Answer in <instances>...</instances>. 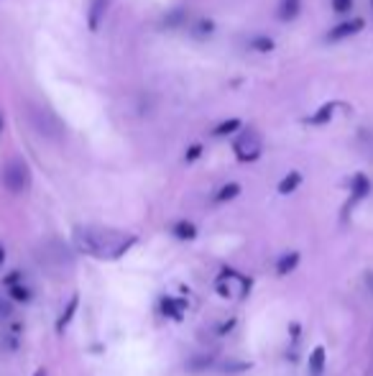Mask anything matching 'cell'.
I'll return each mask as SVG.
<instances>
[{
	"label": "cell",
	"instance_id": "obj_1",
	"mask_svg": "<svg viewBox=\"0 0 373 376\" xmlns=\"http://www.w3.org/2000/svg\"><path fill=\"white\" fill-rule=\"evenodd\" d=\"M74 246L82 254L95 256V259H118L126 254L136 243L133 235H123L110 228H92V226H79L74 228Z\"/></svg>",
	"mask_w": 373,
	"mask_h": 376
},
{
	"label": "cell",
	"instance_id": "obj_2",
	"mask_svg": "<svg viewBox=\"0 0 373 376\" xmlns=\"http://www.w3.org/2000/svg\"><path fill=\"white\" fill-rule=\"evenodd\" d=\"M26 115H29L31 126H34L44 138H51V141L62 138L64 126H62V121H59L57 115L51 113L49 108L39 105V103H26Z\"/></svg>",
	"mask_w": 373,
	"mask_h": 376
},
{
	"label": "cell",
	"instance_id": "obj_3",
	"mask_svg": "<svg viewBox=\"0 0 373 376\" xmlns=\"http://www.w3.org/2000/svg\"><path fill=\"white\" fill-rule=\"evenodd\" d=\"M3 185L11 192H26L31 187V171L26 167V162L21 159H11V162L3 167Z\"/></svg>",
	"mask_w": 373,
	"mask_h": 376
},
{
	"label": "cell",
	"instance_id": "obj_4",
	"mask_svg": "<svg viewBox=\"0 0 373 376\" xmlns=\"http://www.w3.org/2000/svg\"><path fill=\"white\" fill-rule=\"evenodd\" d=\"M233 151L238 162H256L261 157V138L256 134H243L240 138H235Z\"/></svg>",
	"mask_w": 373,
	"mask_h": 376
},
{
	"label": "cell",
	"instance_id": "obj_5",
	"mask_svg": "<svg viewBox=\"0 0 373 376\" xmlns=\"http://www.w3.org/2000/svg\"><path fill=\"white\" fill-rule=\"evenodd\" d=\"M363 26H366V21L363 18H348V21H343V23H338L335 29L327 34V41H343V39H351V36H355V34H360L363 31Z\"/></svg>",
	"mask_w": 373,
	"mask_h": 376
},
{
	"label": "cell",
	"instance_id": "obj_6",
	"mask_svg": "<svg viewBox=\"0 0 373 376\" xmlns=\"http://www.w3.org/2000/svg\"><path fill=\"white\" fill-rule=\"evenodd\" d=\"M107 6H110V0H90V11H87V26H90V31H98L103 26Z\"/></svg>",
	"mask_w": 373,
	"mask_h": 376
},
{
	"label": "cell",
	"instance_id": "obj_7",
	"mask_svg": "<svg viewBox=\"0 0 373 376\" xmlns=\"http://www.w3.org/2000/svg\"><path fill=\"white\" fill-rule=\"evenodd\" d=\"M371 195V179L366 177V174H355V177L351 179V202H348V207L353 205V202H358V200L368 197Z\"/></svg>",
	"mask_w": 373,
	"mask_h": 376
},
{
	"label": "cell",
	"instance_id": "obj_8",
	"mask_svg": "<svg viewBox=\"0 0 373 376\" xmlns=\"http://www.w3.org/2000/svg\"><path fill=\"white\" fill-rule=\"evenodd\" d=\"M332 115H335V103H325V105H320L315 113L307 118V123H310V126H325V123L332 121Z\"/></svg>",
	"mask_w": 373,
	"mask_h": 376
},
{
	"label": "cell",
	"instance_id": "obj_9",
	"mask_svg": "<svg viewBox=\"0 0 373 376\" xmlns=\"http://www.w3.org/2000/svg\"><path fill=\"white\" fill-rule=\"evenodd\" d=\"M296 264H299V251H289V254H284L282 259H279L276 271H279L282 277H287V274H292V271L296 269Z\"/></svg>",
	"mask_w": 373,
	"mask_h": 376
},
{
	"label": "cell",
	"instance_id": "obj_10",
	"mask_svg": "<svg viewBox=\"0 0 373 376\" xmlns=\"http://www.w3.org/2000/svg\"><path fill=\"white\" fill-rule=\"evenodd\" d=\"M240 128V121L238 118H225V121H220L218 126L212 128V136L215 138H225V136H233L235 131Z\"/></svg>",
	"mask_w": 373,
	"mask_h": 376
},
{
	"label": "cell",
	"instance_id": "obj_11",
	"mask_svg": "<svg viewBox=\"0 0 373 376\" xmlns=\"http://www.w3.org/2000/svg\"><path fill=\"white\" fill-rule=\"evenodd\" d=\"M162 310H164V315H169V318H182V313L187 310V302H184V299L166 297L162 302Z\"/></svg>",
	"mask_w": 373,
	"mask_h": 376
},
{
	"label": "cell",
	"instance_id": "obj_12",
	"mask_svg": "<svg viewBox=\"0 0 373 376\" xmlns=\"http://www.w3.org/2000/svg\"><path fill=\"white\" fill-rule=\"evenodd\" d=\"M77 307H79V297L74 294V297L70 299V305H67V310L62 313V318L57 320V330L59 333H64V328L70 325L72 323V318H74V313H77Z\"/></svg>",
	"mask_w": 373,
	"mask_h": 376
},
{
	"label": "cell",
	"instance_id": "obj_13",
	"mask_svg": "<svg viewBox=\"0 0 373 376\" xmlns=\"http://www.w3.org/2000/svg\"><path fill=\"white\" fill-rule=\"evenodd\" d=\"M325 371V348L317 346L310 354V374L312 376H322Z\"/></svg>",
	"mask_w": 373,
	"mask_h": 376
},
{
	"label": "cell",
	"instance_id": "obj_14",
	"mask_svg": "<svg viewBox=\"0 0 373 376\" xmlns=\"http://www.w3.org/2000/svg\"><path fill=\"white\" fill-rule=\"evenodd\" d=\"M299 185H302V174H299V171H289L287 177L279 182V192H282V195H292Z\"/></svg>",
	"mask_w": 373,
	"mask_h": 376
},
{
	"label": "cell",
	"instance_id": "obj_15",
	"mask_svg": "<svg viewBox=\"0 0 373 376\" xmlns=\"http://www.w3.org/2000/svg\"><path fill=\"white\" fill-rule=\"evenodd\" d=\"M299 8H302V0H282V8H279L282 21H294Z\"/></svg>",
	"mask_w": 373,
	"mask_h": 376
},
{
	"label": "cell",
	"instance_id": "obj_16",
	"mask_svg": "<svg viewBox=\"0 0 373 376\" xmlns=\"http://www.w3.org/2000/svg\"><path fill=\"white\" fill-rule=\"evenodd\" d=\"M174 235L176 238H182V241H192L195 235H197V228L192 226L190 220H179L174 226Z\"/></svg>",
	"mask_w": 373,
	"mask_h": 376
},
{
	"label": "cell",
	"instance_id": "obj_17",
	"mask_svg": "<svg viewBox=\"0 0 373 376\" xmlns=\"http://www.w3.org/2000/svg\"><path fill=\"white\" fill-rule=\"evenodd\" d=\"M240 195V185H235V182H230V185H223L218 190V195H215V202H230V200H235Z\"/></svg>",
	"mask_w": 373,
	"mask_h": 376
},
{
	"label": "cell",
	"instance_id": "obj_18",
	"mask_svg": "<svg viewBox=\"0 0 373 376\" xmlns=\"http://www.w3.org/2000/svg\"><path fill=\"white\" fill-rule=\"evenodd\" d=\"M182 23H187V13L179 11V8L164 15V26H166V29H176V26H182Z\"/></svg>",
	"mask_w": 373,
	"mask_h": 376
},
{
	"label": "cell",
	"instance_id": "obj_19",
	"mask_svg": "<svg viewBox=\"0 0 373 376\" xmlns=\"http://www.w3.org/2000/svg\"><path fill=\"white\" fill-rule=\"evenodd\" d=\"M212 31H215V23H212V18H197V23H195V36L197 39H207V36H212Z\"/></svg>",
	"mask_w": 373,
	"mask_h": 376
},
{
	"label": "cell",
	"instance_id": "obj_20",
	"mask_svg": "<svg viewBox=\"0 0 373 376\" xmlns=\"http://www.w3.org/2000/svg\"><path fill=\"white\" fill-rule=\"evenodd\" d=\"M251 49L263 51V54H266V51H271V49H274V41H271L268 36L259 34V36H254V39H251Z\"/></svg>",
	"mask_w": 373,
	"mask_h": 376
},
{
	"label": "cell",
	"instance_id": "obj_21",
	"mask_svg": "<svg viewBox=\"0 0 373 376\" xmlns=\"http://www.w3.org/2000/svg\"><path fill=\"white\" fill-rule=\"evenodd\" d=\"M11 297L18 299V302H29L31 290L29 287H23V284H13V287H11Z\"/></svg>",
	"mask_w": 373,
	"mask_h": 376
},
{
	"label": "cell",
	"instance_id": "obj_22",
	"mask_svg": "<svg viewBox=\"0 0 373 376\" xmlns=\"http://www.w3.org/2000/svg\"><path fill=\"white\" fill-rule=\"evenodd\" d=\"M212 363V356H197V358H192L190 363H187V366H190L192 371H202V369H207V366H210Z\"/></svg>",
	"mask_w": 373,
	"mask_h": 376
},
{
	"label": "cell",
	"instance_id": "obj_23",
	"mask_svg": "<svg viewBox=\"0 0 373 376\" xmlns=\"http://www.w3.org/2000/svg\"><path fill=\"white\" fill-rule=\"evenodd\" d=\"M351 8H353V0H332V11L340 15L351 13Z\"/></svg>",
	"mask_w": 373,
	"mask_h": 376
},
{
	"label": "cell",
	"instance_id": "obj_24",
	"mask_svg": "<svg viewBox=\"0 0 373 376\" xmlns=\"http://www.w3.org/2000/svg\"><path fill=\"white\" fill-rule=\"evenodd\" d=\"M199 154H202V146H199V143H195V146H190V149H187L184 159H187V162H197Z\"/></svg>",
	"mask_w": 373,
	"mask_h": 376
},
{
	"label": "cell",
	"instance_id": "obj_25",
	"mask_svg": "<svg viewBox=\"0 0 373 376\" xmlns=\"http://www.w3.org/2000/svg\"><path fill=\"white\" fill-rule=\"evenodd\" d=\"M368 376H373V335H371V363H368Z\"/></svg>",
	"mask_w": 373,
	"mask_h": 376
},
{
	"label": "cell",
	"instance_id": "obj_26",
	"mask_svg": "<svg viewBox=\"0 0 373 376\" xmlns=\"http://www.w3.org/2000/svg\"><path fill=\"white\" fill-rule=\"evenodd\" d=\"M366 284H368V290L373 292V271H368L366 274Z\"/></svg>",
	"mask_w": 373,
	"mask_h": 376
},
{
	"label": "cell",
	"instance_id": "obj_27",
	"mask_svg": "<svg viewBox=\"0 0 373 376\" xmlns=\"http://www.w3.org/2000/svg\"><path fill=\"white\" fill-rule=\"evenodd\" d=\"M3 259H6V251H3V246H0V264H3Z\"/></svg>",
	"mask_w": 373,
	"mask_h": 376
},
{
	"label": "cell",
	"instance_id": "obj_28",
	"mask_svg": "<svg viewBox=\"0 0 373 376\" xmlns=\"http://www.w3.org/2000/svg\"><path fill=\"white\" fill-rule=\"evenodd\" d=\"M34 376H46V371H36V374Z\"/></svg>",
	"mask_w": 373,
	"mask_h": 376
},
{
	"label": "cell",
	"instance_id": "obj_29",
	"mask_svg": "<svg viewBox=\"0 0 373 376\" xmlns=\"http://www.w3.org/2000/svg\"><path fill=\"white\" fill-rule=\"evenodd\" d=\"M0 131H3V115H0Z\"/></svg>",
	"mask_w": 373,
	"mask_h": 376
},
{
	"label": "cell",
	"instance_id": "obj_30",
	"mask_svg": "<svg viewBox=\"0 0 373 376\" xmlns=\"http://www.w3.org/2000/svg\"><path fill=\"white\" fill-rule=\"evenodd\" d=\"M371 8H373V0H371Z\"/></svg>",
	"mask_w": 373,
	"mask_h": 376
}]
</instances>
